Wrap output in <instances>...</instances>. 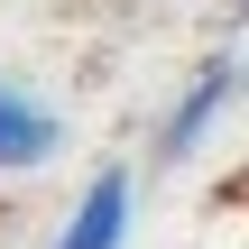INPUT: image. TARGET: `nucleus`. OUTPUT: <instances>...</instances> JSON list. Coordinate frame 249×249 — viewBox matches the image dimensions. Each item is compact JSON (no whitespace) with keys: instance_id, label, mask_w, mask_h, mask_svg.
I'll list each match as a JSON object with an SVG mask.
<instances>
[{"instance_id":"obj_1","label":"nucleus","mask_w":249,"mask_h":249,"mask_svg":"<svg viewBox=\"0 0 249 249\" xmlns=\"http://www.w3.org/2000/svg\"><path fill=\"white\" fill-rule=\"evenodd\" d=\"M231 102H249V65H240V55L194 65V74H185V92L166 102V120H157V166L203 157V148H213V129L231 120Z\"/></svg>"},{"instance_id":"obj_2","label":"nucleus","mask_w":249,"mask_h":249,"mask_svg":"<svg viewBox=\"0 0 249 249\" xmlns=\"http://www.w3.org/2000/svg\"><path fill=\"white\" fill-rule=\"evenodd\" d=\"M129 222H139V176H129V166H102V176L65 203V222H55L46 249H129Z\"/></svg>"},{"instance_id":"obj_3","label":"nucleus","mask_w":249,"mask_h":249,"mask_svg":"<svg viewBox=\"0 0 249 249\" xmlns=\"http://www.w3.org/2000/svg\"><path fill=\"white\" fill-rule=\"evenodd\" d=\"M55 157H65V120H55L28 83L0 74V176H37V166H55Z\"/></svg>"},{"instance_id":"obj_4","label":"nucleus","mask_w":249,"mask_h":249,"mask_svg":"<svg viewBox=\"0 0 249 249\" xmlns=\"http://www.w3.org/2000/svg\"><path fill=\"white\" fill-rule=\"evenodd\" d=\"M231 9H240V18H249V0H231Z\"/></svg>"}]
</instances>
